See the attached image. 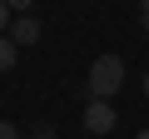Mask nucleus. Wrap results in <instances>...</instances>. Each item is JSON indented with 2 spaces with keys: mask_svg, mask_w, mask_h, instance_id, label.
Segmentation results:
<instances>
[{
  "mask_svg": "<svg viewBox=\"0 0 149 139\" xmlns=\"http://www.w3.org/2000/svg\"><path fill=\"white\" fill-rule=\"evenodd\" d=\"M0 139H20V129H15V119H0Z\"/></svg>",
  "mask_w": 149,
  "mask_h": 139,
  "instance_id": "6",
  "label": "nucleus"
},
{
  "mask_svg": "<svg viewBox=\"0 0 149 139\" xmlns=\"http://www.w3.org/2000/svg\"><path fill=\"white\" fill-rule=\"evenodd\" d=\"M80 119H85V129H90V134H109V129L119 124V114H114V104H109V99H90Z\"/></svg>",
  "mask_w": 149,
  "mask_h": 139,
  "instance_id": "2",
  "label": "nucleus"
},
{
  "mask_svg": "<svg viewBox=\"0 0 149 139\" xmlns=\"http://www.w3.org/2000/svg\"><path fill=\"white\" fill-rule=\"evenodd\" d=\"M5 35H10L15 45H35V40H40V20H35V15H15Z\"/></svg>",
  "mask_w": 149,
  "mask_h": 139,
  "instance_id": "3",
  "label": "nucleus"
},
{
  "mask_svg": "<svg viewBox=\"0 0 149 139\" xmlns=\"http://www.w3.org/2000/svg\"><path fill=\"white\" fill-rule=\"evenodd\" d=\"M15 60H20V45H15L10 35H0V75H5V70H15Z\"/></svg>",
  "mask_w": 149,
  "mask_h": 139,
  "instance_id": "4",
  "label": "nucleus"
},
{
  "mask_svg": "<svg viewBox=\"0 0 149 139\" xmlns=\"http://www.w3.org/2000/svg\"><path fill=\"white\" fill-rule=\"evenodd\" d=\"M85 85H90V99H114V95L124 90V60H119V55H100V60L90 65Z\"/></svg>",
  "mask_w": 149,
  "mask_h": 139,
  "instance_id": "1",
  "label": "nucleus"
},
{
  "mask_svg": "<svg viewBox=\"0 0 149 139\" xmlns=\"http://www.w3.org/2000/svg\"><path fill=\"white\" fill-rule=\"evenodd\" d=\"M5 5H10L15 15H30V5H35V0H5Z\"/></svg>",
  "mask_w": 149,
  "mask_h": 139,
  "instance_id": "7",
  "label": "nucleus"
},
{
  "mask_svg": "<svg viewBox=\"0 0 149 139\" xmlns=\"http://www.w3.org/2000/svg\"><path fill=\"white\" fill-rule=\"evenodd\" d=\"M144 99H149V75H144Z\"/></svg>",
  "mask_w": 149,
  "mask_h": 139,
  "instance_id": "9",
  "label": "nucleus"
},
{
  "mask_svg": "<svg viewBox=\"0 0 149 139\" xmlns=\"http://www.w3.org/2000/svg\"><path fill=\"white\" fill-rule=\"evenodd\" d=\"M139 139H149V129H139Z\"/></svg>",
  "mask_w": 149,
  "mask_h": 139,
  "instance_id": "10",
  "label": "nucleus"
},
{
  "mask_svg": "<svg viewBox=\"0 0 149 139\" xmlns=\"http://www.w3.org/2000/svg\"><path fill=\"white\" fill-rule=\"evenodd\" d=\"M10 20H15V10L5 5V0H0V35H5V30H10Z\"/></svg>",
  "mask_w": 149,
  "mask_h": 139,
  "instance_id": "5",
  "label": "nucleus"
},
{
  "mask_svg": "<svg viewBox=\"0 0 149 139\" xmlns=\"http://www.w3.org/2000/svg\"><path fill=\"white\" fill-rule=\"evenodd\" d=\"M139 25L149 30V0H139Z\"/></svg>",
  "mask_w": 149,
  "mask_h": 139,
  "instance_id": "8",
  "label": "nucleus"
}]
</instances>
